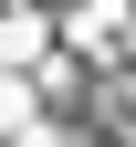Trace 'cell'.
Masks as SVG:
<instances>
[{
	"instance_id": "cell-1",
	"label": "cell",
	"mask_w": 136,
	"mask_h": 147,
	"mask_svg": "<svg viewBox=\"0 0 136 147\" xmlns=\"http://www.w3.org/2000/svg\"><path fill=\"white\" fill-rule=\"evenodd\" d=\"M42 53H52V21H31V11H11V21H0V74L42 63Z\"/></svg>"
},
{
	"instance_id": "cell-2",
	"label": "cell",
	"mask_w": 136,
	"mask_h": 147,
	"mask_svg": "<svg viewBox=\"0 0 136 147\" xmlns=\"http://www.w3.org/2000/svg\"><path fill=\"white\" fill-rule=\"evenodd\" d=\"M126 95H136V74H126Z\"/></svg>"
}]
</instances>
